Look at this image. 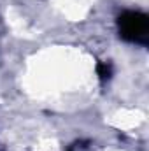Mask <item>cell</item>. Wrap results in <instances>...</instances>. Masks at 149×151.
Instances as JSON below:
<instances>
[{
	"label": "cell",
	"mask_w": 149,
	"mask_h": 151,
	"mask_svg": "<svg viewBox=\"0 0 149 151\" xmlns=\"http://www.w3.org/2000/svg\"><path fill=\"white\" fill-rule=\"evenodd\" d=\"M117 28L119 35L130 42L146 44L149 39V19L142 12H123L117 19Z\"/></svg>",
	"instance_id": "6da1fadb"
},
{
	"label": "cell",
	"mask_w": 149,
	"mask_h": 151,
	"mask_svg": "<svg viewBox=\"0 0 149 151\" xmlns=\"http://www.w3.org/2000/svg\"><path fill=\"white\" fill-rule=\"evenodd\" d=\"M98 74H100L102 79L111 77V67H109L107 63H100V65H98Z\"/></svg>",
	"instance_id": "7a4b0ae2"
}]
</instances>
